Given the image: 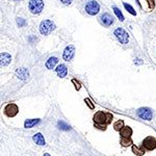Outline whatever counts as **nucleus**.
I'll list each match as a JSON object with an SVG mask.
<instances>
[{
  "instance_id": "nucleus-1",
  "label": "nucleus",
  "mask_w": 156,
  "mask_h": 156,
  "mask_svg": "<svg viewBox=\"0 0 156 156\" xmlns=\"http://www.w3.org/2000/svg\"><path fill=\"white\" fill-rule=\"evenodd\" d=\"M28 6L31 14L39 15L42 13V10L44 8V2H43V0H30Z\"/></svg>"
},
{
  "instance_id": "nucleus-2",
  "label": "nucleus",
  "mask_w": 156,
  "mask_h": 156,
  "mask_svg": "<svg viewBox=\"0 0 156 156\" xmlns=\"http://www.w3.org/2000/svg\"><path fill=\"white\" fill-rule=\"evenodd\" d=\"M54 29H55V24L50 20H44L40 24V31L44 36H48Z\"/></svg>"
},
{
  "instance_id": "nucleus-3",
  "label": "nucleus",
  "mask_w": 156,
  "mask_h": 156,
  "mask_svg": "<svg viewBox=\"0 0 156 156\" xmlns=\"http://www.w3.org/2000/svg\"><path fill=\"white\" fill-rule=\"evenodd\" d=\"M100 10V5L98 4L97 1L95 0H92V1H88V4L86 5V12L91 16H95L99 13Z\"/></svg>"
},
{
  "instance_id": "nucleus-4",
  "label": "nucleus",
  "mask_w": 156,
  "mask_h": 156,
  "mask_svg": "<svg viewBox=\"0 0 156 156\" xmlns=\"http://www.w3.org/2000/svg\"><path fill=\"white\" fill-rule=\"evenodd\" d=\"M114 36L119 40L120 43H122V44H128V42H129V36L126 31L124 30L123 28H117L114 30Z\"/></svg>"
},
{
  "instance_id": "nucleus-5",
  "label": "nucleus",
  "mask_w": 156,
  "mask_h": 156,
  "mask_svg": "<svg viewBox=\"0 0 156 156\" xmlns=\"http://www.w3.org/2000/svg\"><path fill=\"white\" fill-rule=\"evenodd\" d=\"M19 112V107L15 103H10L4 107V114L6 117L14 118L16 117Z\"/></svg>"
},
{
  "instance_id": "nucleus-6",
  "label": "nucleus",
  "mask_w": 156,
  "mask_h": 156,
  "mask_svg": "<svg viewBox=\"0 0 156 156\" xmlns=\"http://www.w3.org/2000/svg\"><path fill=\"white\" fill-rule=\"evenodd\" d=\"M142 146H143L146 150L152 151L156 148V140L153 138V136H147V138L144 140Z\"/></svg>"
},
{
  "instance_id": "nucleus-7",
  "label": "nucleus",
  "mask_w": 156,
  "mask_h": 156,
  "mask_svg": "<svg viewBox=\"0 0 156 156\" xmlns=\"http://www.w3.org/2000/svg\"><path fill=\"white\" fill-rule=\"evenodd\" d=\"M74 54H75V47L72 46V45H69L65 48L64 50V54H62V57H64V60L69 62L74 57Z\"/></svg>"
},
{
  "instance_id": "nucleus-8",
  "label": "nucleus",
  "mask_w": 156,
  "mask_h": 156,
  "mask_svg": "<svg viewBox=\"0 0 156 156\" xmlns=\"http://www.w3.org/2000/svg\"><path fill=\"white\" fill-rule=\"evenodd\" d=\"M138 116L140 118V119L147 120V121L152 120V112H151V109L147 108V107H143V108L138 109Z\"/></svg>"
},
{
  "instance_id": "nucleus-9",
  "label": "nucleus",
  "mask_w": 156,
  "mask_h": 156,
  "mask_svg": "<svg viewBox=\"0 0 156 156\" xmlns=\"http://www.w3.org/2000/svg\"><path fill=\"white\" fill-rule=\"evenodd\" d=\"M94 122L96 124H106L107 125V117L106 112H97L94 114Z\"/></svg>"
},
{
  "instance_id": "nucleus-10",
  "label": "nucleus",
  "mask_w": 156,
  "mask_h": 156,
  "mask_svg": "<svg viewBox=\"0 0 156 156\" xmlns=\"http://www.w3.org/2000/svg\"><path fill=\"white\" fill-rule=\"evenodd\" d=\"M100 21H101V23L103 24L104 26L108 27V26H110L114 23V17H112L110 14L105 13L100 17Z\"/></svg>"
},
{
  "instance_id": "nucleus-11",
  "label": "nucleus",
  "mask_w": 156,
  "mask_h": 156,
  "mask_svg": "<svg viewBox=\"0 0 156 156\" xmlns=\"http://www.w3.org/2000/svg\"><path fill=\"white\" fill-rule=\"evenodd\" d=\"M56 73H57V75L60 76V78H64V77H66L67 76V74H68V69H67V67H66L65 65H58L57 66V68H56Z\"/></svg>"
},
{
  "instance_id": "nucleus-12",
  "label": "nucleus",
  "mask_w": 156,
  "mask_h": 156,
  "mask_svg": "<svg viewBox=\"0 0 156 156\" xmlns=\"http://www.w3.org/2000/svg\"><path fill=\"white\" fill-rule=\"evenodd\" d=\"M32 140H34V142L36 144V145H39V146H45V145H46L45 138H44V136H43V134H42V133H36V134H34V138H32Z\"/></svg>"
},
{
  "instance_id": "nucleus-13",
  "label": "nucleus",
  "mask_w": 156,
  "mask_h": 156,
  "mask_svg": "<svg viewBox=\"0 0 156 156\" xmlns=\"http://www.w3.org/2000/svg\"><path fill=\"white\" fill-rule=\"evenodd\" d=\"M57 62H58V58H57V57H54V56L50 57L46 62V68L49 69V70H52V69H54V67L56 66Z\"/></svg>"
},
{
  "instance_id": "nucleus-14",
  "label": "nucleus",
  "mask_w": 156,
  "mask_h": 156,
  "mask_svg": "<svg viewBox=\"0 0 156 156\" xmlns=\"http://www.w3.org/2000/svg\"><path fill=\"white\" fill-rule=\"evenodd\" d=\"M120 134H121V136L131 138V135H132V129H131L129 126H124L122 129L120 130Z\"/></svg>"
},
{
  "instance_id": "nucleus-15",
  "label": "nucleus",
  "mask_w": 156,
  "mask_h": 156,
  "mask_svg": "<svg viewBox=\"0 0 156 156\" xmlns=\"http://www.w3.org/2000/svg\"><path fill=\"white\" fill-rule=\"evenodd\" d=\"M10 62V55L8 53H1V66L2 67H5V66H8V64Z\"/></svg>"
},
{
  "instance_id": "nucleus-16",
  "label": "nucleus",
  "mask_w": 156,
  "mask_h": 156,
  "mask_svg": "<svg viewBox=\"0 0 156 156\" xmlns=\"http://www.w3.org/2000/svg\"><path fill=\"white\" fill-rule=\"evenodd\" d=\"M40 123V119H29L24 122V127L25 128H32L34 125Z\"/></svg>"
},
{
  "instance_id": "nucleus-17",
  "label": "nucleus",
  "mask_w": 156,
  "mask_h": 156,
  "mask_svg": "<svg viewBox=\"0 0 156 156\" xmlns=\"http://www.w3.org/2000/svg\"><path fill=\"white\" fill-rule=\"evenodd\" d=\"M132 152L135 154V155L143 156L144 154H145V148H144L143 146H142L140 148H138V147H136V146L133 145V146H132Z\"/></svg>"
},
{
  "instance_id": "nucleus-18",
  "label": "nucleus",
  "mask_w": 156,
  "mask_h": 156,
  "mask_svg": "<svg viewBox=\"0 0 156 156\" xmlns=\"http://www.w3.org/2000/svg\"><path fill=\"white\" fill-rule=\"evenodd\" d=\"M120 143L123 147H128V146L132 145V140L130 138H126V136H121V140H120Z\"/></svg>"
},
{
  "instance_id": "nucleus-19",
  "label": "nucleus",
  "mask_w": 156,
  "mask_h": 156,
  "mask_svg": "<svg viewBox=\"0 0 156 156\" xmlns=\"http://www.w3.org/2000/svg\"><path fill=\"white\" fill-rule=\"evenodd\" d=\"M17 74H18V75L20 76V78H22V79H27V78H28V71H26L25 69H20V70L17 72Z\"/></svg>"
},
{
  "instance_id": "nucleus-20",
  "label": "nucleus",
  "mask_w": 156,
  "mask_h": 156,
  "mask_svg": "<svg viewBox=\"0 0 156 156\" xmlns=\"http://www.w3.org/2000/svg\"><path fill=\"white\" fill-rule=\"evenodd\" d=\"M123 127H124V121H123V120H119V121H117L114 125V130H117V131H120Z\"/></svg>"
},
{
  "instance_id": "nucleus-21",
  "label": "nucleus",
  "mask_w": 156,
  "mask_h": 156,
  "mask_svg": "<svg viewBox=\"0 0 156 156\" xmlns=\"http://www.w3.org/2000/svg\"><path fill=\"white\" fill-rule=\"evenodd\" d=\"M57 126H58V128L62 130H69L70 129V126L68 124H66L64 121H58V123H57Z\"/></svg>"
},
{
  "instance_id": "nucleus-22",
  "label": "nucleus",
  "mask_w": 156,
  "mask_h": 156,
  "mask_svg": "<svg viewBox=\"0 0 156 156\" xmlns=\"http://www.w3.org/2000/svg\"><path fill=\"white\" fill-rule=\"evenodd\" d=\"M114 14H116V16L120 19V21H124V16L122 15V13H121V10H120L119 8L114 6Z\"/></svg>"
},
{
  "instance_id": "nucleus-23",
  "label": "nucleus",
  "mask_w": 156,
  "mask_h": 156,
  "mask_svg": "<svg viewBox=\"0 0 156 156\" xmlns=\"http://www.w3.org/2000/svg\"><path fill=\"white\" fill-rule=\"evenodd\" d=\"M124 8H126V10L129 12L131 15H133V16H135L136 15V13H135V10H133V8L131 6V5H129V4H127V3H124Z\"/></svg>"
},
{
  "instance_id": "nucleus-24",
  "label": "nucleus",
  "mask_w": 156,
  "mask_h": 156,
  "mask_svg": "<svg viewBox=\"0 0 156 156\" xmlns=\"http://www.w3.org/2000/svg\"><path fill=\"white\" fill-rule=\"evenodd\" d=\"M84 102H86V103L88 104V107H90V108H91V109H94V108H95V105H94V104L92 103L91 99H90V98H86V100H84Z\"/></svg>"
},
{
  "instance_id": "nucleus-25",
  "label": "nucleus",
  "mask_w": 156,
  "mask_h": 156,
  "mask_svg": "<svg viewBox=\"0 0 156 156\" xmlns=\"http://www.w3.org/2000/svg\"><path fill=\"white\" fill-rule=\"evenodd\" d=\"M106 117H107V125L110 124V122L112 121V119H114V116H112V114H110V112H106Z\"/></svg>"
},
{
  "instance_id": "nucleus-26",
  "label": "nucleus",
  "mask_w": 156,
  "mask_h": 156,
  "mask_svg": "<svg viewBox=\"0 0 156 156\" xmlns=\"http://www.w3.org/2000/svg\"><path fill=\"white\" fill-rule=\"evenodd\" d=\"M72 82L74 83V84H75V88H76V90H77V91H79V90L81 88V84H80V83L78 82V81L76 80V79H73Z\"/></svg>"
},
{
  "instance_id": "nucleus-27",
  "label": "nucleus",
  "mask_w": 156,
  "mask_h": 156,
  "mask_svg": "<svg viewBox=\"0 0 156 156\" xmlns=\"http://www.w3.org/2000/svg\"><path fill=\"white\" fill-rule=\"evenodd\" d=\"M106 124H96L95 123V127H97L98 129H102V130H105L106 129Z\"/></svg>"
},
{
  "instance_id": "nucleus-28",
  "label": "nucleus",
  "mask_w": 156,
  "mask_h": 156,
  "mask_svg": "<svg viewBox=\"0 0 156 156\" xmlns=\"http://www.w3.org/2000/svg\"><path fill=\"white\" fill-rule=\"evenodd\" d=\"M17 22H18V25L19 26H24V25H25V21H24L22 18H19Z\"/></svg>"
},
{
  "instance_id": "nucleus-29",
  "label": "nucleus",
  "mask_w": 156,
  "mask_h": 156,
  "mask_svg": "<svg viewBox=\"0 0 156 156\" xmlns=\"http://www.w3.org/2000/svg\"><path fill=\"white\" fill-rule=\"evenodd\" d=\"M60 1H62L64 4H71L73 0H60Z\"/></svg>"
},
{
  "instance_id": "nucleus-30",
  "label": "nucleus",
  "mask_w": 156,
  "mask_h": 156,
  "mask_svg": "<svg viewBox=\"0 0 156 156\" xmlns=\"http://www.w3.org/2000/svg\"><path fill=\"white\" fill-rule=\"evenodd\" d=\"M44 156H51V155H50V154H48V153H45Z\"/></svg>"
}]
</instances>
